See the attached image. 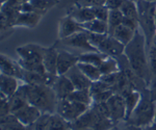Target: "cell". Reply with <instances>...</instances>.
Returning a JSON list of instances; mask_svg holds the SVG:
<instances>
[{
    "mask_svg": "<svg viewBox=\"0 0 156 130\" xmlns=\"http://www.w3.org/2000/svg\"><path fill=\"white\" fill-rule=\"evenodd\" d=\"M99 70L101 72L102 75H107V74H112L115 73V72L120 71V66H119V61L115 57L112 56H106L103 61L101 62L99 67Z\"/></svg>",
    "mask_w": 156,
    "mask_h": 130,
    "instance_id": "cell-24",
    "label": "cell"
},
{
    "mask_svg": "<svg viewBox=\"0 0 156 130\" xmlns=\"http://www.w3.org/2000/svg\"><path fill=\"white\" fill-rule=\"evenodd\" d=\"M58 2V0H30V3L34 7L36 12L42 16H44L49 9L54 7Z\"/></svg>",
    "mask_w": 156,
    "mask_h": 130,
    "instance_id": "cell-27",
    "label": "cell"
},
{
    "mask_svg": "<svg viewBox=\"0 0 156 130\" xmlns=\"http://www.w3.org/2000/svg\"><path fill=\"white\" fill-rule=\"evenodd\" d=\"M43 16L37 12H20L16 22L15 27H26V28H34L37 26Z\"/></svg>",
    "mask_w": 156,
    "mask_h": 130,
    "instance_id": "cell-20",
    "label": "cell"
},
{
    "mask_svg": "<svg viewBox=\"0 0 156 130\" xmlns=\"http://www.w3.org/2000/svg\"><path fill=\"white\" fill-rule=\"evenodd\" d=\"M82 26H83V28L85 29V31L95 32V33H101V34L108 33L107 22L96 19V18L87 22V23H83Z\"/></svg>",
    "mask_w": 156,
    "mask_h": 130,
    "instance_id": "cell-22",
    "label": "cell"
},
{
    "mask_svg": "<svg viewBox=\"0 0 156 130\" xmlns=\"http://www.w3.org/2000/svg\"><path fill=\"white\" fill-rule=\"evenodd\" d=\"M144 130H156V123L153 122V123H151L150 125H148V126L144 127Z\"/></svg>",
    "mask_w": 156,
    "mask_h": 130,
    "instance_id": "cell-43",
    "label": "cell"
},
{
    "mask_svg": "<svg viewBox=\"0 0 156 130\" xmlns=\"http://www.w3.org/2000/svg\"><path fill=\"white\" fill-rule=\"evenodd\" d=\"M148 89H149V91L151 93L152 99L154 100V101H156V79L152 80V82L150 83V86H148Z\"/></svg>",
    "mask_w": 156,
    "mask_h": 130,
    "instance_id": "cell-42",
    "label": "cell"
},
{
    "mask_svg": "<svg viewBox=\"0 0 156 130\" xmlns=\"http://www.w3.org/2000/svg\"><path fill=\"white\" fill-rule=\"evenodd\" d=\"M106 90H112V87H110V86H108L107 83H105L104 81H102L101 79H100V80H98V81L92 82L90 92V95H92V94H95V93H99V92H102V91H106Z\"/></svg>",
    "mask_w": 156,
    "mask_h": 130,
    "instance_id": "cell-35",
    "label": "cell"
},
{
    "mask_svg": "<svg viewBox=\"0 0 156 130\" xmlns=\"http://www.w3.org/2000/svg\"><path fill=\"white\" fill-rule=\"evenodd\" d=\"M68 99L77 101L80 103H84L87 105L90 106L93 103L92 95H90V90H75L73 93L68 97Z\"/></svg>",
    "mask_w": 156,
    "mask_h": 130,
    "instance_id": "cell-29",
    "label": "cell"
},
{
    "mask_svg": "<svg viewBox=\"0 0 156 130\" xmlns=\"http://www.w3.org/2000/svg\"><path fill=\"white\" fill-rule=\"evenodd\" d=\"M155 23H156V11H155Z\"/></svg>",
    "mask_w": 156,
    "mask_h": 130,
    "instance_id": "cell-48",
    "label": "cell"
},
{
    "mask_svg": "<svg viewBox=\"0 0 156 130\" xmlns=\"http://www.w3.org/2000/svg\"><path fill=\"white\" fill-rule=\"evenodd\" d=\"M122 130H144L143 127H140V126H135V125H132V124H129L127 122L124 121V125L121 127Z\"/></svg>",
    "mask_w": 156,
    "mask_h": 130,
    "instance_id": "cell-41",
    "label": "cell"
},
{
    "mask_svg": "<svg viewBox=\"0 0 156 130\" xmlns=\"http://www.w3.org/2000/svg\"><path fill=\"white\" fill-rule=\"evenodd\" d=\"M90 108L89 105L84 103H80L77 101H73L70 99L58 100L56 107V112L62 118H64L69 123H73L74 121L81 117L87 109Z\"/></svg>",
    "mask_w": 156,
    "mask_h": 130,
    "instance_id": "cell-5",
    "label": "cell"
},
{
    "mask_svg": "<svg viewBox=\"0 0 156 130\" xmlns=\"http://www.w3.org/2000/svg\"><path fill=\"white\" fill-rule=\"evenodd\" d=\"M42 114L43 112L37 107L28 103L22 107V108H20L18 111L15 112L14 114L24 126L30 127L40 119Z\"/></svg>",
    "mask_w": 156,
    "mask_h": 130,
    "instance_id": "cell-13",
    "label": "cell"
},
{
    "mask_svg": "<svg viewBox=\"0 0 156 130\" xmlns=\"http://www.w3.org/2000/svg\"><path fill=\"white\" fill-rule=\"evenodd\" d=\"M58 1H59V0H58Z\"/></svg>",
    "mask_w": 156,
    "mask_h": 130,
    "instance_id": "cell-50",
    "label": "cell"
},
{
    "mask_svg": "<svg viewBox=\"0 0 156 130\" xmlns=\"http://www.w3.org/2000/svg\"><path fill=\"white\" fill-rule=\"evenodd\" d=\"M7 1H9V0H1V5H3V4L6 3Z\"/></svg>",
    "mask_w": 156,
    "mask_h": 130,
    "instance_id": "cell-45",
    "label": "cell"
},
{
    "mask_svg": "<svg viewBox=\"0 0 156 130\" xmlns=\"http://www.w3.org/2000/svg\"><path fill=\"white\" fill-rule=\"evenodd\" d=\"M124 54L135 73L144 79L149 86L153 80V75L149 64L146 37L140 28L135 31L132 41L125 46Z\"/></svg>",
    "mask_w": 156,
    "mask_h": 130,
    "instance_id": "cell-1",
    "label": "cell"
},
{
    "mask_svg": "<svg viewBox=\"0 0 156 130\" xmlns=\"http://www.w3.org/2000/svg\"><path fill=\"white\" fill-rule=\"evenodd\" d=\"M85 29L83 28L82 24L78 23L70 16H65L59 20L58 23V40L66 39L73 36V34L83 32Z\"/></svg>",
    "mask_w": 156,
    "mask_h": 130,
    "instance_id": "cell-10",
    "label": "cell"
},
{
    "mask_svg": "<svg viewBox=\"0 0 156 130\" xmlns=\"http://www.w3.org/2000/svg\"><path fill=\"white\" fill-rule=\"evenodd\" d=\"M66 76L71 80L75 90H90L92 86V81L82 73V71L78 68V66H74L67 72Z\"/></svg>",
    "mask_w": 156,
    "mask_h": 130,
    "instance_id": "cell-15",
    "label": "cell"
},
{
    "mask_svg": "<svg viewBox=\"0 0 156 130\" xmlns=\"http://www.w3.org/2000/svg\"><path fill=\"white\" fill-rule=\"evenodd\" d=\"M9 114H12V112L9 98L6 96H4L3 94L0 93V118L1 117H5Z\"/></svg>",
    "mask_w": 156,
    "mask_h": 130,
    "instance_id": "cell-33",
    "label": "cell"
},
{
    "mask_svg": "<svg viewBox=\"0 0 156 130\" xmlns=\"http://www.w3.org/2000/svg\"><path fill=\"white\" fill-rule=\"evenodd\" d=\"M0 72L3 75L16 77L21 81L23 78V69L20 66L18 61H14L3 53L0 55Z\"/></svg>",
    "mask_w": 156,
    "mask_h": 130,
    "instance_id": "cell-14",
    "label": "cell"
},
{
    "mask_svg": "<svg viewBox=\"0 0 156 130\" xmlns=\"http://www.w3.org/2000/svg\"><path fill=\"white\" fill-rule=\"evenodd\" d=\"M106 0H76L75 4L79 6H87V7H96L100 5H105Z\"/></svg>",
    "mask_w": 156,
    "mask_h": 130,
    "instance_id": "cell-36",
    "label": "cell"
},
{
    "mask_svg": "<svg viewBox=\"0 0 156 130\" xmlns=\"http://www.w3.org/2000/svg\"><path fill=\"white\" fill-rule=\"evenodd\" d=\"M140 97H142V93L140 91H135V90L130 92L126 96H124L125 104H126V120L129 118V116L132 114V111L135 109V107L137 106L138 102L140 100Z\"/></svg>",
    "mask_w": 156,
    "mask_h": 130,
    "instance_id": "cell-26",
    "label": "cell"
},
{
    "mask_svg": "<svg viewBox=\"0 0 156 130\" xmlns=\"http://www.w3.org/2000/svg\"><path fill=\"white\" fill-rule=\"evenodd\" d=\"M52 87H53L58 100L67 99L75 91V87L73 86V83L66 75L57 76L56 81H55L54 86Z\"/></svg>",
    "mask_w": 156,
    "mask_h": 130,
    "instance_id": "cell-17",
    "label": "cell"
},
{
    "mask_svg": "<svg viewBox=\"0 0 156 130\" xmlns=\"http://www.w3.org/2000/svg\"><path fill=\"white\" fill-rule=\"evenodd\" d=\"M120 75H121V71L112 74H107V75H102L101 80L104 81L105 83H107L108 86H110V87H112L118 82V80H119Z\"/></svg>",
    "mask_w": 156,
    "mask_h": 130,
    "instance_id": "cell-37",
    "label": "cell"
},
{
    "mask_svg": "<svg viewBox=\"0 0 156 130\" xmlns=\"http://www.w3.org/2000/svg\"><path fill=\"white\" fill-rule=\"evenodd\" d=\"M122 24L127 27H129V28L133 29V30H137V29L140 28V24H138L137 20L132 19V18H128V17H124V18H123Z\"/></svg>",
    "mask_w": 156,
    "mask_h": 130,
    "instance_id": "cell-38",
    "label": "cell"
},
{
    "mask_svg": "<svg viewBox=\"0 0 156 130\" xmlns=\"http://www.w3.org/2000/svg\"><path fill=\"white\" fill-rule=\"evenodd\" d=\"M132 1H135V2H137V1H138V0H132Z\"/></svg>",
    "mask_w": 156,
    "mask_h": 130,
    "instance_id": "cell-49",
    "label": "cell"
},
{
    "mask_svg": "<svg viewBox=\"0 0 156 130\" xmlns=\"http://www.w3.org/2000/svg\"><path fill=\"white\" fill-rule=\"evenodd\" d=\"M26 92L28 103L37 107L43 114L56 112L58 99L52 86L45 84L30 86L26 83Z\"/></svg>",
    "mask_w": 156,
    "mask_h": 130,
    "instance_id": "cell-2",
    "label": "cell"
},
{
    "mask_svg": "<svg viewBox=\"0 0 156 130\" xmlns=\"http://www.w3.org/2000/svg\"><path fill=\"white\" fill-rule=\"evenodd\" d=\"M78 56H79L80 62H85V64H90L96 67H99L101 65V62L103 61V59L107 55L100 53L98 51H93V52H83V53L79 54Z\"/></svg>",
    "mask_w": 156,
    "mask_h": 130,
    "instance_id": "cell-25",
    "label": "cell"
},
{
    "mask_svg": "<svg viewBox=\"0 0 156 130\" xmlns=\"http://www.w3.org/2000/svg\"><path fill=\"white\" fill-rule=\"evenodd\" d=\"M55 44L62 45V47H67V48L81 50V51H83V52L98 51L96 48H94V47L90 44L89 39H87V31L79 32V33L73 34V36L66 37V39L58 40V41L55 42ZM83 52H82V53H83Z\"/></svg>",
    "mask_w": 156,
    "mask_h": 130,
    "instance_id": "cell-7",
    "label": "cell"
},
{
    "mask_svg": "<svg viewBox=\"0 0 156 130\" xmlns=\"http://www.w3.org/2000/svg\"><path fill=\"white\" fill-rule=\"evenodd\" d=\"M107 34V33H106ZM106 34H101V33H95V32H90L87 31V36L89 39L90 44L92 45L94 48L97 49V47L101 44V42L104 40V37H106Z\"/></svg>",
    "mask_w": 156,
    "mask_h": 130,
    "instance_id": "cell-34",
    "label": "cell"
},
{
    "mask_svg": "<svg viewBox=\"0 0 156 130\" xmlns=\"http://www.w3.org/2000/svg\"><path fill=\"white\" fill-rule=\"evenodd\" d=\"M57 57H58V49H57V47L55 45L51 47H45L44 56H43V64H44L46 71L48 73L57 75Z\"/></svg>",
    "mask_w": 156,
    "mask_h": 130,
    "instance_id": "cell-19",
    "label": "cell"
},
{
    "mask_svg": "<svg viewBox=\"0 0 156 130\" xmlns=\"http://www.w3.org/2000/svg\"><path fill=\"white\" fill-rule=\"evenodd\" d=\"M67 15L80 24L87 23V22L90 21V20L95 19L94 11H93L92 7L79 6L75 3L73 6L69 7V9H68V12H67Z\"/></svg>",
    "mask_w": 156,
    "mask_h": 130,
    "instance_id": "cell-16",
    "label": "cell"
},
{
    "mask_svg": "<svg viewBox=\"0 0 156 130\" xmlns=\"http://www.w3.org/2000/svg\"><path fill=\"white\" fill-rule=\"evenodd\" d=\"M92 9H93V11H94L95 18L107 22L108 16H109V12H110V9H108L107 6L100 5V6H96V7H92Z\"/></svg>",
    "mask_w": 156,
    "mask_h": 130,
    "instance_id": "cell-32",
    "label": "cell"
},
{
    "mask_svg": "<svg viewBox=\"0 0 156 130\" xmlns=\"http://www.w3.org/2000/svg\"><path fill=\"white\" fill-rule=\"evenodd\" d=\"M45 47L37 44H26L16 49L19 59L34 64H43Z\"/></svg>",
    "mask_w": 156,
    "mask_h": 130,
    "instance_id": "cell-8",
    "label": "cell"
},
{
    "mask_svg": "<svg viewBox=\"0 0 156 130\" xmlns=\"http://www.w3.org/2000/svg\"><path fill=\"white\" fill-rule=\"evenodd\" d=\"M154 122L156 123V114H155V119H154Z\"/></svg>",
    "mask_w": 156,
    "mask_h": 130,
    "instance_id": "cell-47",
    "label": "cell"
},
{
    "mask_svg": "<svg viewBox=\"0 0 156 130\" xmlns=\"http://www.w3.org/2000/svg\"><path fill=\"white\" fill-rule=\"evenodd\" d=\"M136 4L138 9V24H140V30L145 34L147 48L149 49L156 37V3L146 1V0H138Z\"/></svg>",
    "mask_w": 156,
    "mask_h": 130,
    "instance_id": "cell-4",
    "label": "cell"
},
{
    "mask_svg": "<svg viewBox=\"0 0 156 130\" xmlns=\"http://www.w3.org/2000/svg\"><path fill=\"white\" fill-rule=\"evenodd\" d=\"M135 31L136 30H133V29L129 28V27L121 24L115 29L114 32H112L110 36H112L115 39H117L120 43H122L124 46H126V45H128L132 41L133 37H134Z\"/></svg>",
    "mask_w": 156,
    "mask_h": 130,
    "instance_id": "cell-21",
    "label": "cell"
},
{
    "mask_svg": "<svg viewBox=\"0 0 156 130\" xmlns=\"http://www.w3.org/2000/svg\"><path fill=\"white\" fill-rule=\"evenodd\" d=\"M125 46L122 43H120L117 39H115L110 34H106L104 40L101 42V44L97 47V50L100 53H103L107 56L117 57L124 53Z\"/></svg>",
    "mask_w": 156,
    "mask_h": 130,
    "instance_id": "cell-12",
    "label": "cell"
},
{
    "mask_svg": "<svg viewBox=\"0 0 156 130\" xmlns=\"http://www.w3.org/2000/svg\"><path fill=\"white\" fill-rule=\"evenodd\" d=\"M146 1H149V2H154V3H156V0H146Z\"/></svg>",
    "mask_w": 156,
    "mask_h": 130,
    "instance_id": "cell-46",
    "label": "cell"
},
{
    "mask_svg": "<svg viewBox=\"0 0 156 130\" xmlns=\"http://www.w3.org/2000/svg\"><path fill=\"white\" fill-rule=\"evenodd\" d=\"M107 104L110 111V117L115 125L126 120V104L124 97L115 93L107 100Z\"/></svg>",
    "mask_w": 156,
    "mask_h": 130,
    "instance_id": "cell-9",
    "label": "cell"
},
{
    "mask_svg": "<svg viewBox=\"0 0 156 130\" xmlns=\"http://www.w3.org/2000/svg\"><path fill=\"white\" fill-rule=\"evenodd\" d=\"M22 83L23 82L16 77L7 76V75L3 74L0 75V92L7 98L12 97L16 93Z\"/></svg>",
    "mask_w": 156,
    "mask_h": 130,
    "instance_id": "cell-18",
    "label": "cell"
},
{
    "mask_svg": "<svg viewBox=\"0 0 156 130\" xmlns=\"http://www.w3.org/2000/svg\"><path fill=\"white\" fill-rule=\"evenodd\" d=\"M142 97L137 106L126 121L127 123L140 127H146L154 122L156 114V101L152 99L149 89L140 92Z\"/></svg>",
    "mask_w": 156,
    "mask_h": 130,
    "instance_id": "cell-3",
    "label": "cell"
},
{
    "mask_svg": "<svg viewBox=\"0 0 156 130\" xmlns=\"http://www.w3.org/2000/svg\"><path fill=\"white\" fill-rule=\"evenodd\" d=\"M120 11L122 12L124 17L132 18L138 21V9H137V4L135 1H132V0H125L123 5L121 6Z\"/></svg>",
    "mask_w": 156,
    "mask_h": 130,
    "instance_id": "cell-30",
    "label": "cell"
},
{
    "mask_svg": "<svg viewBox=\"0 0 156 130\" xmlns=\"http://www.w3.org/2000/svg\"><path fill=\"white\" fill-rule=\"evenodd\" d=\"M77 66H78V68L82 71V73H83L92 82L98 81L101 79L102 74L98 67L94 66V65L85 64V62H80V61L77 64Z\"/></svg>",
    "mask_w": 156,
    "mask_h": 130,
    "instance_id": "cell-23",
    "label": "cell"
},
{
    "mask_svg": "<svg viewBox=\"0 0 156 130\" xmlns=\"http://www.w3.org/2000/svg\"><path fill=\"white\" fill-rule=\"evenodd\" d=\"M30 128L32 130H73L71 123L62 118L57 112L42 114L40 119Z\"/></svg>",
    "mask_w": 156,
    "mask_h": 130,
    "instance_id": "cell-6",
    "label": "cell"
},
{
    "mask_svg": "<svg viewBox=\"0 0 156 130\" xmlns=\"http://www.w3.org/2000/svg\"><path fill=\"white\" fill-rule=\"evenodd\" d=\"M108 130H122V129H121V127H119V126H117V125H115V126H114L112 128H110V129H108Z\"/></svg>",
    "mask_w": 156,
    "mask_h": 130,
    "instance_id": "cell-44",
    "label": "cell"
},
{
    "mask_svg": "<svg viewBox=\"0 0 156 130\" xmlns=\"http://www.w3.org/2000/svg\"><path fill=\"white\" fill-rule=\"evenodd\" d=\"M124 15L120 9H112L109 12V16H108L107 25H108V34H112L115 28L119 25L122 24Z\"/></svg>",
    "mask_w": 156,
    "mask_h": 130,
    "instance_id": "cell-28",
    "label": "cell"
},
{
    "mask_svg": "<svg viewBox=\"0 0 156 130\" xmlns=\"http://www.w3.org/2000/svg\"><path fill=\"white\" fill-rule=\"evenodd\" d=\"M30 0H9L6 3H4L3 5L1 6H4V7H12V9H18L20 11V7H21L23 4L27 3L29 2Z\"/></svg>",
    "mask_w": 156,
    "mask_h": 130,
    "instance_id": "cell-39",
    "label": "cell"
},
{
    "mask_svg": "<svg viewBox=\"0 0 156 130\" xmlns=\"http://www.w3.org/2000/svg\"><path fill=\"white\" fill-rule=\"evenodd\" d=\"M115 94V92L112 90H106V91H102L99 93L92 94V99L93 102L96 103H101V102H107V100Z\"/></svg>",
    "mask_w": 156,
    "mask_h": 130,
    "instance_id": "cell-31",
    "label": "cell"
},
{
    "mask_svg": "<svg viewBox=\"0 0 156 130\" xmlns=\"http://www.w3.org/2000/svg\"><path fill=\"white\" fill-rule=\"evenodd\" d=\"M124 2L125 0H106L105 6H107L110 11H112V9H120Z\"/></svg>",
    "mask_w": 156,
    "mask_h": 130,
    "instance_id": "cell-40",
    "label": "cell"
},
{
    "mask_svg": "<svg viewBox=\"0 0 156 130\" xmlns=\"http://www.w3.org/2000/svg\"><path fill=\"white\" fill-rule=\"evenodd\" d=\"M58 49V48H57ZM79 62V56L68 50L58 49V57H57L56 73L57 76L65 75L70 69Z\"/></svg>",
    "mask_w": 156,
    "mask_h": 130,
    "instance_id": "cell-11",
    "label": "cell"
}]
</instances>
